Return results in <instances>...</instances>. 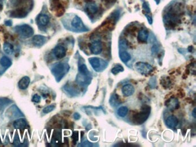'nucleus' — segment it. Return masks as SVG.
I'll use <instances>...</instances> for the list:
<instances>
[{
    "label": "nucleus",
    "instance_id": "obj_1",
    "mask_svg": "<svg viewBox=\"0 0 196 147\" xmlns=\"http://www.w3.org/2000/svg\"><path fill=\"white\" fill-rule=\"evenodd\" d=\"M142 110L132 116V121L136 125H141L147 120L151 113V107L148 105H143Z\"/></svg>",
    "mask_w": 196,
    "mask_h": 147
},
{
    "label": "nucleus",
    "instance_id": "obj_2",
    "mask_svg": "<svg viewBox=\"0 0 196 147\" xmlns=\"http://www.w3.org/2000/svg\"><path fill=\"white\" fill-rule=\"evenodd\" d=\"M70 67L67 64L63 63H58L55 64L52 69V73L54 75L58 82L61 81L69 71Z\"/></svg>",
    "mask_w": 196,
    "mask_h": 147
},
{
    "label": "nucleus",
    "instance_id": "obj_3",
    "mask_svg": "<svg viewBox=\"0 0 196 147\" xmlns=\"http://www.w3.org/2000/svg\"><path fill=\"white\" fill-rule=\"evenodd\" d=\"M89 62L96 72L103 71L108 66V63L106 61L97 57H92L89 58Z\"/></svg>",
    "mask_w": 196,
    "mask_h": 147
},
{
    "label": "nucleus",
    "instance_id": "obj_4",
    "mask_svg": "<svg viewBox=\"0 0 196 147\" xmlns=\"http://www.w3.org/2000/svg\"><path fill=\"white\" fill-rule=\"evenodd\" d=\"M84 10L89 18H94L98 12V7L93 0H87L84 7Z\"/></svg>",
    "mask_w": 196,
    "mask_h": 147
},
{
    "label": "nucleus",
    "instance_id": "obj_5",
    "mask_svg": "<svg viewBox=\"0 0 196 147\" xmlns=\"http://www.w3.org/2000/svg\"><path fill=\"white\" fill-rule=\"evenodd\" d=\"M135 69L143 75H148L154 71V68L147 63L139 62L135 64Z\"/></svg>",
    "mask_w": 196,
    "mask_h": 147
},
{
    "label": "nucleus",
    "instance_id": "obj_6",
    "mask_svg": "<svg viewBox=\"0 0 196 147\" xmlns=\"http://www.w3.org/2000/svg\"><path fill=\"white\" fill-rule=\"evenodd\" d=\"M15 31L24 38H29L32 36L34 33L32 28L27 24L16 26Z\"/></svg>",
    "mask_w": 196,
    "mask_h": 147
},
{
    "label": "nucleus",
    "instance_id": "obj_7",
    "mask_svg": "<svg viewBox=\"0 0 196 147\" xmlns=\"http://www.w3.org/2000/svg\"><path fill=\"white\" fill-rule=\"evenodd\" d=\"M71 26L74 29V31L77 32H86L89 31L86 26L84 25L82 20L78 16H75L71 21Z\"/></svg>",
    "mask_w": 196,
    "mask_h": 147
},
{
    "label": "nucleus",
    "instance_id": "obj_8",
    "mask_svg": "<svg viewBox=\"0 0 196 147\" xmlns=\"http://www.w3.org/2000/svg\"><path fill=\"white\" fill-rule=\"evenodd\" d=\"M92 80V76L91 73H78L76 75V82L81 86L86 87L91 83Z\"/></svg>",
    "mask_w": 196,
    "mask_h": 147
},
{
    "label": "nucleus",
    "instance_id": "obj_9",
    "mask_svg": "<svg viewBox=\"0 0 196 147\" xmlns=\"http://www.w3.org/2000/svg\"><path fill=\"white\" fill-rule=\"evenodd\" d=\"M89 47L91 52L94 55H99L101 53L103 50L102 43L100 40L93 41L89 44Z\"/></svg>",
    "mask_w": 196,
    "mask_h": 147
},
{
    "label": "nucleus",
    "instance_id": "obj_10",
    "mask_svg": "<svg viewBox=\"0 0 196 147\" xmlns=\"http://www.w3.org/2000/svg\"><path fill=\"white\" fill-rule=\"evenodd\" d=\"M165 105L171 111L177 110L179 107L178 99L173 96L165 102Z\"/></svg>",
    "mask_w": 196,
    "mask_h": 147
},
{
    "label": "nucleus",
    "instance_id": "obj_11",
    "mask_svg": "<svg viewBox=\"0 0 196 147\" xmlns=\"http://www.w3.org/2000/svg\"><path fill=\"white\" fill-rule=\"evenodd\" d=\"M165 124L168 128L175 129L178 124V118L175 116H169L165 121Z\"/></svg>",
    "mask_w": 196,
    "mask_h": 147
},
{
    "label": "nucleus",
    "instance_id": "obj_12",
    "mask_svg": "<svg viewBox=\"0 0 196 147\" xmlns=\"http://www.w3.org/2000/svg\"><path fill=\"white\" fill-rule=\"evenodd\" d=\"M54 54L57 58L62 59L66 55V50L62 45H57L54 50Z\"/></svg>",
    "mask_w": 196,
    "mask_h": 147
},
{
    "label": "nucleus",
    "instance_id": "obj_13",
    "mask_svg": "<svg viewBox=\"0 0 196 147\" xmlns=\"http://www.w3.org/2000/svg\"><path fill=\"white\" fill-rule=\"evenodd\" d=\"M149 31L145 29H142L140 30L138 35V40L139 43H145L147 42L149 38Z\"/></svg>",
    "mask_w": 196,
    "mask_h": 147
},
{
    "label": "nucleus",
    "instance_id": "obj_14",
    "mask_svg": "<svg viewBox=\"0 0 196 147\" xmlns=\"http://www.w3.org/2000/svg\"><path fill=\"white\" fill-rule=\"evenodd\" d=\"M135 88L132 85L127 84L124 85L122 88V93L125 97H130L134 94Z\"/></svg>",
    "mask_w": 196,
    "mask_h": 147
},
{
    "label": "nucleus",
    "instance_id": "obj_15",
    "mask_svg": "<svg viewBox=\"0 0 196 147\" xmlns=\"http://www.w3.org/2000/svg\"><path fill=\"white\" fill-rule=\"evenodd\" d=\"M121 101L120 99L119 95H117L116 93L112 94L109 99V103L112 107H116L119 105L120 103H121Z\"/></svg>",
    "mask_w": 196,
    "mask_h": 147
},
{
    "label": "nucleus",
    "instance_id": "obj_16",
    "mask_svg": "<svg viewBox=\"0 0 196 147\" xmlns=\"http://www.w3.org/2000/svg\"><path fill=\"white\" fill-rule=\"evenodd\" d=\"M47 40V38L42 35H36L33 37V43L37 46H42Z\"/></svg>",
    "mask_w": 196,
    "mask_h": 147
},
{
    "label": "nucleus",
    "instance_id": "obj_17",
    "mask_svg": "<svg viewBox=\"0 0 196 147\" xmlns=\"http://www.w3.org/2000/svg\"><path fill=\"white\" fill-rule=\"evenodd\" d=\"M30 83V78L28 77H24L18 82V88L22 90H26Z\"/></svg>",
    "mask_w": 196,
    "mask_h": 147
},
{
    "label": "nucleus",
    "instance_id": "obj_18",
    "mask_svg": "<svg viewBox=\"0 0 196 147\" xmlns=\"http://www.w3.org/2000/svg\"><path fill=\"white\" fill-rule=\"evenodd\" d=\"M160 83L162 86L165 89L169 88L172 85V82L171 81L170 78L167 76H164L161 78Z\"/></svg>",
    "mask_w": 196,
    "mask_h": 147
},
{
    "label": "nucleus",
    "instance_id": "obj_19",
    "mask_svg": "<svg viewBox=\"0 0 196 147\" xmlns=\"http://www.w3.org/2000/svg\"><path fill=\"white\" fill-rule=\"evenodd\" d=\"M27 126V122L23 118H20L16 120L13 122V126L16 129H22L25 128Z\"/></svg>",
    "mask_w": 196,
    "mask_h": 147
},
{
    "label": "nucleus",
    "instance_id": "obj_20",
    "mask_svg": "<svg viewBox=\"0 0 196 147\" xmlns=\"http://www.w3.org/2000/svg\"><path fill=\"white\" fill-rule=\"evenodd\" d=\"M50 21V18L47 15H40L37 17V22L42 26H47Z\"/></svg>",
    "mask_w": 196,
    "mask_h": 147
},
{
    "label": "nucleus",
    "instance_id": "obj_21",
    "mask_svg": "<svg viewBox=\"0 0 196 147\" xmlns=\"http://www.w3.org/2000/svg\"><path fill=\"white\" fill-rule=\"evenodd\" d=\"M119 57L121 60L125 63H127L131 59V55L126 51H119Z\"/></svg>",
    "mask_w": 196,
    "mask_h": 147
},
{
    "label": "nucleus",
    "instance_id": "obj_22",
    "mask_svg": "<svg viewBox=\"0 0 196 147\" xmlns=\"http://www.w3.org/2000/svg\"><path fill=\"white\" fill-rule=\"evenodd\" d=\"M4 51L8 55H11L14 51V48L13 45L9 43H5L4 44Z\"/></svg>",
    "mask_w": 196,
    "mask_h": 147
},
{
    "label": "nucleus",
    "instance_id": "obj_23",
    "mask_svg": "<svg viewBox=\"0 0 196 147\" xmlns=\"http://www.w3.org/2000/svg\"><path fill=\"white\" fill-rule=\"evenodd\" d=\"M128 46H129L128 42L125 39H121L119 40V48L120 51H126V50L128 48Z\"/></svg>",
    "mask_w": 196,
    "mask_h": 147
},
{
    "label": "nucleus",
    "instance_id": "obj_24",
    "mask_svg": "<svg viewBox=\"0 0 196 147\" xmlns=\"http://www.w3.org/2000/svg\"><path fill=\"white\" fill-rule=\"evenodd\" d=\"M143 13L145 16H151V9L149 7V5L148 2L144 1L143 3Z\"/></svg>",
    "mask_w": 196,
    "mask_h": 147
},
{
    "label": "nucleus",
    "instance_id": "obj_25",
    "mask_svg": "<svg viewBox=\"0 0 196 147\" xmlns=\"http://www.w3.org/2000/svg\"><path fill=\"white\" fill-rule=\"evenodd\" d=\"M0 64L4 67H8L12 64V62L7 56H3L0 60Z\"/></svg>",
    "mask_w": 196,
    "mask_h": 147
},
{
    "label": "nucleus",
    "instance_id": "obj_26",
    "mask_svg": "<svg viewBox=\"0 0 196 147\" xmlns=\"http://www.w3.org/2000/svg\"><path fill=\"white\" fill-rule=\"evenodd\" d=\"M128 112V109L127 107H121L117 110V114L121 117H124L127 116Z\"/></svg>",
    "mask_w": 196,
    "mask_h": 147
},
{
    "label": "nucleus",
    "instance_id": "obj_27",
    "mask_svg": "<svg viewBox=\"0 0 196 147\" xmlns=\"http://www.w3.org/2000/svg\"><path fill=\"white\" fill-rule=\"evenodd\" d=\"M124 67L122 66L120 64H116L115 66L112 68V69L111 70V72L114 75H117L120 72H123L124 71Z\"/></svg>",
    "mask_w": 196,
    "mask_h": 147
},
{
    "label": "nucleus",
    "instance_id": "obj_28",
    "mask_svg": "<svg viewBox=\"0 0 196 147\" xmlns=\"http://www.w3.org/2000/svg\"><path fill=\"white\" fill-rule=\"evenodd\" d=\"M55 108V105H49L48 107H46L45 108H44L43 110V112L45 114H47L51 112L52 111L54 110Z\"/></svg>",
    "mask_w": 196,
    "mask_h": 147
},
{
    "label": "nucleus",
    "instance_id": "obj_29",
    "mask_svg": "<svg viewBox=\"0 0 196 147\" xmlns=\"http://www.w3.org/2000/svg\"><path fill=\"white\" fill-rule=\"evenodd\" d=\"M149 85L151 88H154L156 86V79L155 78H151L149 81Z\"/></svg>",
    "mask_w": 196,
    "mask_h": 147
},
{
    "label": "nucleus",
    "instance_id": "obj_30",
    "mask_svg": "<svg viewBox=\"0 0 196 147\" xmlns=\"http://www.w3.org/2000/svg\"><path fill=\"white\" fill-rule=\"evenodd\" d=\"M71 138L73 139V143L75 145L78 140V131L74 132L73 133V136H71Z\"/></svg>",
    "mask_w": 196,
    "mask_h": 147
},
{
    "label": "nucleus",
    "instance_id": "obj_31",
    "mask_svg": "<svg viewBox=\"0 0 196 147\" xmlns=\"http://www.w3.org/2000/svg\"><path fill=\"white\" fill-rule=\"evenodd\" d=\"M93 145H94L93 144L91 143L87 140H85L82 143V144H81L80 145H78V147H80V146H81V147H93Z\"/></svg>",
    "mask_w": 196,
    "mask_h": 147
},
{
    "label": "nucleus",
    "instance_id": "obj_32",
    "mask_svg": "<svg viewBox=\"0 0 196 147\" xmlns=\"http://www.w3.org/2000/svg\"><path fill=\"white\" fill-rule=\"evenodd\" d=\"M177 96L179 97L180 98H183L185 96V92H184V90L181 88H179L178 89V93H177Z\"/></svg>",
    "mask_w": 196,
    "mask_h": 147
},
{
    "label": "nucleus",
    "instance_id": "obj_33",
    "mask_svg": "<svg viewBox=\"0 0 196 147\" xmlns=\"http://www.w3.org/2000/svg\"><path fill=\"white\" fill-rule=\"evenodd\" d=\"M40 100H41V98L39 95L35 94L34 96H33L32 101L34 102L39 103V102H40Z\"/></svg>",
    "mask_w": 196,
    "mask_h": 147
},
{
    "label": "nucleus",
    "instance_id": "obj_34",
    "mask_svg": "<svg viewBox=\"0 0 196 147\" xmlns=\"http://www.w3.org/2000/svg\"><path fill=\"white\" fill-rule=\"evenodd\" d=\"M152 52L154 54H156V53H158L159 51V46L158 44H154L153 45V47L151 48Z\"/></svg>",
    "mask_w": 196,
    "mask_h": 147
},
{
    "label": "nucleus",
    "instance_id": "obj_35",
    "mask_svg": "<svg viewBox=\"0 0 196 147\" xmlns=\"http://www.w3.org/2000/svg\"><path fill=\"white\" fill-rule=\"evenodd\" d=\"M74 118L75 119V120H80V118H81V115H80L78 113H75L74 114Z\"/></svg>",
    "mask_w": 196,
    "mask_h": 147
},
{
    "label": "nucleus",
    "instance_id": "obj_36",
    "mask_svg": "<svg viewBox=\"0 0 196 147\" xmlns=\"http://www.w3.org/2000/svg\"><path fill=\"white\" fill-rule=\"evenodd\" d=\"M5 25L7 26H11L12 25V20H7V21H5Z\"/></svg>",
    "mask_w": 196,
    "mask_h": 147
},
{
    "label": "nucleus",
    "instance_id": "obj_37",
    "mask_svg": "<svg viewBox=\"0 0 196 147\" xmlns=\"http://www.w3.org/2000/svg\"><path fill=\"white\" fill-rule=\"evenodd\" d=\"M188 51L190 52H193V50H194V48H193V47L192 45H190V46H189V47L188 48Z\"/></svg>",
    "mask_w": 196,
    "mask_h": 147
},
{
    "label": "nucleus",
    "instance_id": "obj_38",
    "mask_svg": "<svg viewBox=\"0 0 196 147\" xmlns=\"http://www.w3.org/2000/svg\"><path fill=\"white\" fill-rule=\"evenodd\" d=\"M3 8V0H0V11H2Z\"/></svg>",
    "mask_w": 196,
    "mask_h": 147
},
{
    "label": "nucleus",
    "instance_id": "obj_39",
    "mask_svg": "<svg viewBox=\"0 0 196 147\" xmlns=\"http://www.w3.org/2000/svg\"><path fill=\"white\" fill-rule=\"evenodd\" d=\"M196 108H194V110H193L192 111L193 116V117L194 118H196Z\"/></svg>",
    "mask_w": 196,
    "mask_h": 147
},
{
    "label": "nucleus",
    "instance_id": "obj_40",
    "mask_svg": "<svg viewBox=\"0 0 196 147\" xmlns=\"http://www.w3.org/2000/svg\"><path fill=\"white\" fill-rule=\"evenodd\" d=\"M186 101H187L188 102H189V103H192L193 101L192 99H191L190 98H186Z\"/></svg>",
    "mask_w": 196,
    "mask_h": 147
},
{
    "label": "nucleus",
    "instance_id": "obj_41",
    "mask_svg": "<svg viewBox=\"0 0 196 147\" xmlns=\"http://www.w3.org/2000/svg\"><path fill=\"white\" fill-rule=\"evenodd\" d=\"M182 78H183L184 79H186V78H188V75H186L185 73L184 74V75H182Z\"/></svg>",
    "mask_w": 196,
    "mask_h": 147
},
{
    "label": "nucleus",
    "instance_id": "obj_42",
    "mask_svg": "<svg viewBox=\"0 0 196 147\" xmlns=\"http://www.w3.org/2000/svg\"><path fill=\"white\" fill-rule=\"evenodd\" d=\"M155 1V2H156V4L157 5H158V4H159L160 1V0H154Z\"/></svg>",
    "mask_w": 196,
    "mask_h": 147
}]
</instances>
